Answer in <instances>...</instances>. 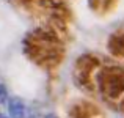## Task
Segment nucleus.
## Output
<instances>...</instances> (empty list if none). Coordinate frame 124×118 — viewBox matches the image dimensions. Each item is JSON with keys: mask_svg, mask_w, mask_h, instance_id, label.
Masks as SVG:
<instances>
[{"mask_svg": "<svg viewBox=\"0 0 124 118\" xmlns=\"http://www.w3.org/2000/svg\"><path fill=\"white\" fill-rule=\"evenodd\" d=\"M8 115L9 118H25L27 117V109L24 102L19 98H11L8 101Z\"/></svg>", "mask_w": 124, "mask_h": 118, "instance_id": "1", "label": "nucleus"}, {"mask_svg": "<svg viewBox=\"0 0 124 118\" xmlns=\"http://www.w3.org/2000/svg\"><path fill=\"white\" fill-rule=\"evenodd\" d=\"M46 118H57L55 115H46Z\"/></svg>", "mask_w": 124, "mask_h": 118, "instance_id": "3", "label": "nucleus"}, {"mask_svg": "<svg viewBox=\"0 0 124 118\" xmlns=\"http://www.w3.org/2000/svg\"><path fill=\"white\" fill-rule=\"evenodd\" d=\"M0 118H6V117H5V115H2V113H0Z\"/></svg>", "mask_w": 124, "mask_h": 118, "instance_id": "4", "label": "nucleus"}, {"mask_svg": "<svg viewBox=\"0 0 124 118\" xmlns=\"http://www.w3.org/2000/svg\"><path fill=\"white\" fill-rule=\"evenodd\" d=\"M8 99V90H6V87L3 84H0V104H5Z\"/></svg>", "mask_w": 124, "mask_h": 118, "instance_id": "2", "label": "nucleus"}]
</instances>
